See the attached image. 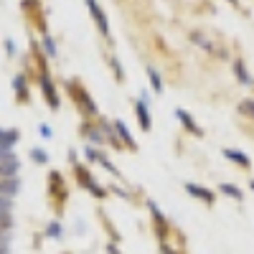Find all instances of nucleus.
<instances>
[{"label": "nucleus", "mask_w": 254, "mask_h": 254, "mask_svg": "<svg viewBox=\"0 0 254 254\" xmlns=\"http://www.w3.org/2000/svg\"><path fill=\"white\" fill-rule=\"evenodd\" d=\"M31 158H33L36 163H41V165L49 163V153L44 150V147H33V150H31Z\"/></svg>", "instance_id": "4468645a"}, {"label": "nucleus", "mask_w": 254, "mask_h": 254, "mask_svg": "<svg viewBox=\"0 0 254 254\" xmlns=\"http://www.w3.org/2000/svg\"><path fill=\"white\" fill-rule=\"evenodd\" d=\"M234 74H237V79H239L242 84H252V76H249V71L244 69V61H234Z\"/></svg>", "instance_id": "9d476101"}, {"label": "nucleus", "mask_w": 254, "mask_h": 254, "mask_svg": "<svg viewBox=\"0 0 254 254\" xmlns=\"http://www.w3.org/2000/svg\"><path fill=\"white\" fill-rule=\"evenodd\" d=\"M10 226H13L10 214H0V234H3V231H10Z\"/></svg>", "instance_id": "f3484780"}, {"label": "nucleus", "mask_w": 254, "mask_h": 254, "mask_svg": "<svg viewBox=\"0 0 254 254\" xmlns=\"http://www.w3.org/2000/svg\"><path fill=\"white\" fill-rule=\"evenodd\" d=\"M89 142H92V145H102V142H104V135H102L99 130H92V132H89Z\"/></svg>", "instance_id": "412c9836"}, {"label": "nucleus", "mask_w": 254, "mask_h": 254, "mask_svg": "<svg viewBox=\"0 0 254 254\" xmlns=\"http://www.w3.org/2000/svg\"><path fill=\"white\" fill-rule=\"evenodd\" d=\"M249 186H252V190H254V181H252V183H249Z\"/></svg>", "instance_id": "bb28decb"}, {"label": "nucleus", "mask_w": 254, "mask_h": 254, "mask_svg": "<svg viewBox=\"0 0 254 254\" xmlns=\"http://www.w3.org/2000/svg\"><path fill=\"white\" fill-rule=\"evenodd\" d=\"M41 89H44V97H46V102H49V107H51V110H59V97H56L54 84H51V79H49L46 74L41 76Z\"/></svg>", "instance_id": "423d86ee"}, {"label": "nucleus", "mask_w": 254, "mask_h": 254, "mask_svg": "<svg viewBox=\"0 0 254 254\" xmlns=\"http://www.w3.org/2000/svg\"><path fill=\"white\" fill-rule=\"evenodd\" d=\"M135 115H137V120H140V127H142V130L147 132V130H150V112H147V97L142 94L137 102H135Z\"/></svg>", "instance_id": "20e7f679"}, {"label": "nucleus", "mask_w": 254, "mask_h": 254, "mask_svg": "<svg viewBox=\"0 0 254 254\" xmlns=\"http://www.w3.org/2000/svg\"><path fill=\"white\" fill-rule=\"evenodd\" d=\"M18 137H20L18 130H3L0 127V158H5L10 153V147L18 142Z\"/></svg>", "instance_id": "7ed1b4c3"}, {"label": "nucleus", "mask_w": 254, "mask_h": 254, "mask_svg": "<svg viewBox=\"0 0 254 254\" xmlns=\"http://www.w3.org/2000/svg\"><path fill=\"white\" fill-rule=\"evenodd\" d=\"M87 8H89L92 18L97 20V26H99L102 36H110V23H107V15H104V10L97 5V0H87Z\"/></svg>", "instance_id": "f03ea898"}, {"label": "nucleus", "mask_w": 254, "mask_h": 254, "mask_svg": "<svg viewBox=\"0 0 254 254\" xmlns=\"http://www.w3.org/2000/svg\"><path fill=\"white\" fill-rule=\"evenodd\" d=\"M115 130L120 132V137H122L127 145H132V147H135V142H132V135H130V130L125 127V122H122V120H115Z\"/></svg>", "instance_id": "f8f14e48"}, {"label": "nucleus", "mask_w": 254, "mask_h": 254, "mask_svg": "<svg viewBox=\"0 0 254 254\" xmlns=\"http://www.w3.org/2000/svg\"><path fill=\"white\" fill-rule=\"evenodd\" d=\"M186 190H188L190 196L206 201V203H214V193H211L208 188H201V186H196V183H186Z\"/></svg>", "instance_id": "0eeeda50"}, {"label": "nucleus", "mask_w": 254, "mask_h": 254, "mask_svg": "<svg viewBox=\"0 0 254 254\" xmlns=\"http://www.w3.org/2000/svg\"><path fill=\"white\" fill-rule=\"evenodd\" d=\"M112 66H115V71H117V76L122 79V66H120V61H117V59H112Z\"/></svg>", "instance_id": "4be33fe9"}, {"label": "nucleus", "mask_w": 254, "mask_h": 254, "mask_svg": "<svg viewBox=\"0 0 254 254\" xmlns=\"http://www.w3.org/2000/svg\"><path fill=\"white\" fill-rule=\"evenodd\" d=\"M5 49H8V54H13V51H15V49H13V41H10V38L5 41Z\"/></svg>", "instance_id": "393cba45"}, {"label": "nucleus", "mask_w": 254, "mask_h": 254, "mask_svg": "<svg viewBox=\"0 0 254 254\" xmlns=\"http://www.w3.org/2000/svg\"><path fill=\"white\" fill-rule=\"evenodd\" d=\"M46 237H61V224H59V221H51V224H49Z\"/></svg>", "instance_id": "aec40b11"}, {"label": "nucleus", "mask_w": 254, "mask_h": 254, "mask_svg": "<svg viewBox=\"0 0 254 254\" xmlns=\"http://www.w3.org/2000/svg\"><path fill=\"white\" fill-rule=\"evenodd\" d=\"M229 3H237V0H229Z\"/></svg>", "instance_id": "cd10ccee"}, {"label": "nucleus", "mask_w": 254, "mask_h": 254, "mask_svg": "<svg viewBox=\"0 0 254 254\" xmlns=\"http://www.w3.org/2000/svg\"><path fill=\"white\" fill-rule=\"evenodd\" d=\"M239 110H242L244 115H249V117H254V99H244V102L239 104Z\"/></svg>", "instance_id": "6ab92c4d"}, {"label": "nucleus", "mask_w": 254, "mask_h": 254, "mask_svg": "<svg viewBox=\"0 0 254 254\" xmlns=\"http://www.w3.org/2000/svg\"><path fill=\"white\" fill-rule=\"evenodd\" d=\"M219 190H221V193H226V196H231V198H237V201H242V198H244L242 190H239L237 186H231V183H221V186H219Z\"/></svg>", "instance_id": "9b49d317"}, {"label": "nucleus", "mask_w": 254, "mask_h": 254, "mask_svg": "<svg viewBox=\"0 0 254 254\" xmlns=\"http://www.w3.org/2000/svg\"><path fill=\"white\" fill-rule=\"evenodd\" d=\"M147 76H150V87H153V89L160 94V92H163V79H160V74H158V71L150 66V69H147Z\"/></svg>", "instance_id": "ddd939ff"}, {"label": "nucleus", "mask_w": 254, "mask_h": 254, "mask_svg": "<svg viewBox=\"0 0 254 254\" xmlns=\"http://www.w3.org/2000/svg\"><path fill=\"white\" fill-rule=\"evenodd\" d=\"M176 117H178V120L183 122V127H186V130H190V132H193V135H198V137L203 135V130H201V127H198V125L193 122V117H190V115H188L186 110H176Z\"/></svg>", "instance_id": "6e6552de"}, {"label": "nucleus", "mask_w": 254, "mask_h": 254, "mask_svg": "<svg viewBox=\"0 0 254 254\" xmlns=\"http://www.w3.org/2000/svg\"><path fill=\"white\" fill-rule=\"evenodd\" d=\"M13 89L23 97V99L28 97V92H26V79H23V76H15V79H13Z\"/></svg>", "instance_id": "2eb2a0df"}, {"label": "nucleus", "mask_w": 254, "mask_h": 254, "mask_svg": "<svg viewBox=\"0 0 254 254\" xmlns=\"http://www.w3.org/2000/svg\"><path fill=\"white\" fill-rule=\"evenodd\" d=\"M44 49L51 59H56V44H54V38L51 36H44Z\"/></svg>", "instance_id": "dca6fc26"}, {"label": "nucleus", "mask_w": 254, "mask_h": 254, "mask_svg": "<svg viewBox=\"0 0 254 254\" xmlns=\"http://www.w3.org/2000/svg\"><path fill=\"white\" fill-rule=\"evenodd\" d=\"M224 155H226L229 160H234L237 165H242V168H249V165H252L249 155H244V153H239V150H231V147H226V150H224Z\"/></svg>", "instance_id": "1a4fd4ad"}, {"label": "nucleus", "mask_w": 254, "mask_h": 254, "mask_svg": "<svg viewBox=\"0 0 254 254\" xmlns=\"http://www.w3.org/2000/svg\"><path fill=\"white\" fill-rule=\"evenodd\" d=\"M10 211H13V198L0 196V214H10Z\"/></svg>", "instance_id": "a211bd4d"}, {"label": "nucleus", "mask_w": 254, "mask_h": 254, "mask_svg": "<svg viewBox=\"0 0 254 254\" xmlns=\"http://www.w3.org/2000/svg\"><path fill=\"white\" fill-rule=\"evenodd\" d=\"M20 171V163L13 153H8L5 158H0V178H15Z\"/></svg>", "instance_id": "f257e3e1"}, {"label": "nucleus", "mask_w": 254, "mask_h": 254, "mask_svg": "<svg viewBox=\"0 0 254 254\" xmlns=\"http://www.w3.org/2000/svg\"><path fill=\"white\" fill-rule=\"evenodd\" d=\"M41 135H44V137H51V127H46V125H41Z\"/></svg>", "instance_id": "5701e85b"}, {"label": "nucleus", "mask_w": 254, "mask_h": 254, "mask_svg": "<svg viewBox=\"0 0 254 254\" xmlns=\"http://www.w3.org/2000/svg\"><path fill=\"white\" fill-rule=\"evenodd\" d=\"M87 158L89 160H97V150H94V147H87Z\"/></svg>", "instance_id": "b1692460"}, {"label": "nucleus", "mask_w": 254, "mask_h": 254, "mask_svg": "<svg viewBox=\"0 0 254 254\" xmlns=\"http://www.w3.org/2000/svg\"><path fill=\"white\" fill-rule=\"evenodd\" d=\"M8 252H10V249H0V254H8Z\"/></svg>", "instance_id": "a878e982"}, {"label": "nucleus", "mask_w": 254, "mask_h": 254, "mask_svg": "<svg viewBox=\"0 0 254 254\" xmlns=\"http://www.w3.org/2000/svg\"><path fill=\"white\" fill-rule=\"evenodd\" d=\"M20 193V178H0V196L5 198H15Z\"/></svg>", "instance_id": "39448f33"}]
</instances>
